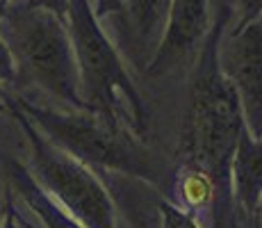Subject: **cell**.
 Segmentation results:
<instances>
[{
    "label": "cell",
    "instance_id": "cell-8",
    "mask_svg": "<svg viewBox=\"0 0 262 228\" xmlns=\"http://www.w3.org/2000/svg\"><path fill=\"white\" fill-rule=\"evenodd\" d=\"M173 0H125L121 9L123 50L137 67L146 69L162 42Z\"/></svg>",
    "mask_w": 262,
    "mask_h": 228
},
{
    "label": "cell",
    "instance_id": "cell-1",
    "mask_svg": "<svg viewBox=\"0 0 262 228\" xmlns=\"http://www.w3.org/2000/svg\"><path fill=\"white\" fill-rule=\"evenodd\" d=\"M216 25L212 39L201 48L196 73L191 78L189 100L180 130L178 153L185 167L199 169L214 185V228H228L230 210V160L239 133L246 128L239 98L224 78L216 62V44L221 37Z\"/></svg>",
    "mask_w": 262,
    "mask_h": 228
},
{
    "label": "cell",
    "instance_id": "cell-18",
    "mask_svg": "<svg viewBox=\"0 0 262 228\" xmlns=\"http://www.w3.org/2000/svg\"><path fill=\"white\" fill-rule=\"evenodd\" d=\"M253 219H255V224H258V228H262V196H260V203H258V208H255Z\"/></svg>",
    "mask_w": 262,
    "mask_h": 228
},
{
    "label": "cell",
    "instance_id": "cell-10",
    "mask_svg": "<svg viewBox=\"0 0 262 228\" xmlns=\"http://www.w3.org/2000/svg\"><path fill=\"white\" fill-rule=\"evenodd\" d=\"M7 176H9V180H12V185L16 187V192L25 199V203L37 212V217L43 221L46 228H84L82 224H78L69 212H64L62 208L55 203L46 194V190L34 180V176H30L28 169H23L18 162H9Z\"/></svg>",
    "mask_w": 262,
    "mask_h": 228
},
{
    "label": "cell",
    "instance_id": "cell-4",
    "mask_svg": "<svg viewBox=\"0 0 262 228\" xmlns=\"http://www.w3.org/2000/svg\"><path fill=\"white\" fill-rule=\"evenodd\" d=\"M0 37L25 80L39 85L75 110H87L80 94L71 37L62 18L43 9L3 7Z\"/></svg>",
    "mask_w": 262,
    "mask_h": 228
},
{
    "label": "cell",
    "instance_id": "cell-11",
    "mask_svg": "<svg viewBox=\"0 0 262 228\" xmlns=\"http://www.w3.org/2000/svg\"><path fill=\"white\" fill-rule=\"evenodd\" d=\"M180 199L187 210H201V208L212 205L214 201V185L203 171L185 167L183 178L178 180Z\"/></svg>",
    "mask_w": 262,
    "mask_h": 228
},
{
    "label": "cell",
    "instance_id": "cell-9",
    "mask_svg": "<svg viewBox=\"0 0 262 228\" xmlns=\"http://www.w3.org/2000/svg\"><path fill=\"white\" fill-rule=\"evenodd\" d=\"M230 180H233L235 201L253 219L255 208L262 196V139L249 130H242L233 160H230Z\"/></svg>",
    "mask_w": 262,
    "mask_h": 228
},
{
    "label": "cell",
    "instance_id": "cell-6",
    "mask_svg": "<svg viewBox=\"0 0 262 228\" xmlns=\"http://www.w3.org/2000/svg\"><path fill=\"white\" fill-rule=\"evenodd\" d=\"M216 62L239 98L244 126L262 135V23H242L216 44Z\"/></svg>",
    "mask_w": 262,
    "mask_h": 228
},
{
    "label": "cell",
    "instance_id": "cell-14",
    "mask_svg": "<svg viewBox=\"0 0 262 228\" xmlns=\"http://www.w3.org/2000/svg\"><path fill=\"white\" fill-rule=\"evenodd\" d=\"M25 7H32V9H43V12L55 14L57 18H67L69 12V0H28Z\"/></svg>",
    "mask_w": 262,
    "mask_h": 228
},
{
    "label": "cell",
    "instance_id": "cell-7",
    "mask_svg": "<svg viewBox=\"0 0 262 228\" xmlns=\"http://www.w3.org/2000/svg\"><path fill=\"white\" fill-rule=\"evenodd\" d=\"M208 25V0H173L162 42L146 71L150 75H167L187 64L191 55L203 48Z\"/></svg>",
    "mask_w": 262,
    "mask_h": 228
},
{
    "label": "cell",
    "instance_id": "cell-15",
    "mask_svg": "<svg viewBox=\"0 0 262 228\" xmlns=\"http://www.w3.org/2000/svg\"><path fill=\"white\" fill-rule=\"evenodd\" d=\"M237 3V12H239V25L255 21L262 14V0H235Z\"/></svg>",
    "mask_w": 262,
    "mask_h": 228
},
{
    "label": "cell",
    "instance_id": "cell-17",
    "mask_svg": "<svg viewBox=\"0 0 262 228\" xmlns=\"http://www.w3.org/2000/svg\"><path fill=\"white\" fill-rule=\"evenodd\" d=\"M3 228H18V221H16V215L12 212V208L7 210V217H5V224Z\"/></svg>",
    "mask_w": 262,
    "mask_h": 228
},
{
    "label": "cell",
    "instance_id": "cell-20",
    "mask_svg": "<svg viewBox=\"0 0 262 228\" xmlns=\"http://www.w3.org/2000/svg\"><path fill=\"white\" fill-rule=\"evenodd\" d=\"M260 139H262V135H260Z\"/></svg>",
    "mask_w": 262,
    "mask_h": 228
},
{
    "label": "cell",
    "instance_id": "cell-19",
    "mask_svg": "<svg viewBox=\"0 0 262 228\" xmlns=\"http://www.w3.org/2000/svg\"><path fill=\"white\" fill-rule=\"evenodd\" d=\"M5 110V100H3V96H0V112Z\"/></svg>",
    "mask_w": 262,
    "mask_h": 228
},
{
    "label": "cell",
    "instance_id": "cell-5",
    "mask_svg": "<svg viewBox=\"0 0 262 228\" xmlns=\"http://www.w3.org/2000/svg\"><path fill=\"white\" fill-rule=\"evenodd\" d=\"M14 114L21 121L32 146V167L37 174L34 180L53 192L69 215L84 228H117L114 205L94 171L48 141L16 108Z\"/></svg>",
    "mask_w": 262,
    "mask_h": 228
},
{
    "label": "cell",
    "instance_id": "cell-3",
    "mask_svg": "<svg viewBox=\"0 0 262 228\" xmlns=\"http://www.w3.org/2000/svg\"><path fill=\"white\" fill-rule=\"evenodd\" d=\"M69 37L80 75V94L89 112L142 135L146 105L128 78L119 53L107 42L89 0H69Z\"/></svg>",
    "mask_w": 262,
    "mask_h": 228
},
{
    "label": "cell",
    "instance_id": "cell-16",
    "mask_svg": "<svg viewBox=\"0 0 262 228\" xmlns=\"http://www.w3.org/2000/svg\"><path fill=\"white\" fill-rule=\"evenodd\" d=\"M125 0H96V9L94 16H112V14H119L123 9Z\"/></svg>",
    "mask_w": 262,
    "mask_h": 228
},
{
    "label": "cell",
    "instance_id": "cell-12",
    "mask_svg": "<svg viewBox=\"0 0 262 228\" xmlns=\"http://www.w3.org/2000/svg\"><path fill=\"white\" fill-rule=\"evenodd\" d=\"M158 210H160V228H199L196 219L187 210L173 205L171 201L160 199Z\"/></svg>",
    "mask_w": 262,
    "mask_h": 228
},
{
    "label": "cell",
    "instance_id": "cell-13",
    "mask_svg": "<svg viewBox=\"0 0 262 228\" xmlns=\"http://www.w3.org/2000/svg\"><path fill=\"white\" fill-rule=\"evenodd\" d=\"M5 7V0H0V9ZM16 78V67H14V59L9 48L5 46L3 37H0V82H12Z\"/></svg>",
    "mask_w": 262,
    "mask_h": 228
},
{
    "label": "cell",
    "instance_id": "cell-2",
    "mask_svg": "<svg viewBox=\"0 0 262 228\" xmlns=\"http://www.w3.org/2000/svg\"><path fill=\"white\" fill-rule=\"evenodd\" d=\"M12 108L28 116V121L37 130L48 135V141L67 151L82 164L112 171V174H128L153 185L167 187L169 169L164 167V162L155 158L123 126L112 123L89 110L64 114L37 108L23 98L12 103Z\"/></svg>",
    "mask_w": 262,
    "mask_h": 228
}]
</instances>
